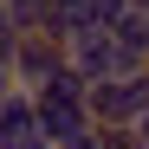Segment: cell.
Wrapping results in <instances>:
<instances>
[{
  "label": "cell",
  "mask_w": 149,
  "mask_h": 149,
  "mask_svg": "<svg viewBox=\"0 0 149 149\" xmlns=\"http://www.w3.org/2000/svg\"><path fill=\"white\" fill-rule=\"evenodd\" d=\"M91 117H97V123H143V117H149V65L91 84Z\"/></svg>",
  "instance_id": "cell-1"
},
{
  "label": "cell",
  "mask_w": 149,
  "mask_h": 149,
  "mask_svg": "<svg viewBox=\"0 0 149 149\" xmlns=\"http://www.w3.org/2000/svg\"><path fill=\"white\" fill-rule=\"evenodd\" d=\"M143 7H149V0H143Z\"/></svg>",
  "instance_id": "cell-2"
}]
</instances>
